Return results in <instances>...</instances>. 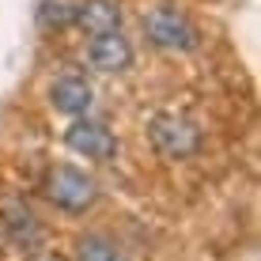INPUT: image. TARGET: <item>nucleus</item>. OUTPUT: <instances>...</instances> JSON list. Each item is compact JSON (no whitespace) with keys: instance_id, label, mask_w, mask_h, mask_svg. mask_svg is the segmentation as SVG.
Segmentation results:
<instances>
[{"instance_id":"obj_1","label":"nucleus","mask_w":261,"mask_h":261,"mask_svg":"<svg viewBox=\"0 0 261 261\" xmlns=\"http://www.w3.org/2000/svg\"><path fill=\"white\" fill-rule=\"evenodd\" d=\"M144 34L155 49L167 53H193L201 46V31L193 27V19L174 4H155L144 12Z\"/></svg>"},{"instance_id":"obj_2","label":"nucleus","mask_w":261,"mask_h":261,"mask_svg":"<svg viewBox=\"0 0 261 261\" xmlns=\"http://www.w3.org/2000/svg\"><path fill=\"white\" fill-rule=\"evenodd\" d=\"M148 140L163 159H190L201 148V129L190 118H182V114L163 110V114L148 118Z\"/></svg>"},{"instance_id":"obj_3","label":"nucleus","mask_w":261,"mask_h":261,"mask_svg":"<svg viewBox=\"0 0 261 261\" xmlns=\"http://www.w3.org/2000/svg\"><path fill=\"white\" fill-rule=\"evenodd\" d=\"M46 193H49V201L57 204L61 212H68V216L87 212V208L98 201L95 178H87L84 170H76V167H57V170H49Z\"/></svg>"},{"instance_id":"obj_4","label":"nucleus","mask_w":261,"mask_h":261,"mask_svg":"<svg viewBox=\"0 0 261 261\" xmlns=\"http://www.w3.org/2000/svg\"><path fill=\"white\" fill-rule=\"evenodd\" d=\"M133 57H137V49H133V42L125 38L121 31L91 34V42H87V61H91V68L95 72H106V76L125 72L133 65Z\"/></svg>"},{"instance_id":"obj_5","label":"nucleus","mask_w":261,"mask_h":261,"mask_svg":"<svg viewBox=\"0 0 261 261\" xmlns=\"http://www.w3.org/2000/svg\"><path fill=\"white\" fill-rule=\"evenodd\" d=\"M65 144L76 155H87V159H98V163H110L118 155V140L106 125L98 121H76L65 129Z\"/></svg>"},{"instance_id":"obj_6","label":"nucleus","mask_w":261,"mask_h":261,"mask_svg":"<svg viewBox=\"0 0 261 261\" xmlns=\"http://www.w3.org/2000/svg\"><path fill=\"white\" fill-rule=\"evenodd\" d=\"M0 216H4L8 239H12L19 250H38L42 246V223H38V216L31 212L27 201H4Z\"/></svg>"},{"instance_id":"obj_7","label":"nucleus","mask_w":261,"mask_h":261,"mask_svg":"<svg viewBox=\"0 0 261 261\" xmlns=\"http://www.w3.org/2000/svg\"><path fill=\"white\" fill-rule=\"evenodd\" d=\"M49 102L57 106L61 114H68V118H80V114H87L95 106V87L87 84L84 76H61L57 84L49 87Z\"/></svg>"},{"instance_id":"obj_8","label":"nucleus","mask_w":261,"mask_h":261,"mask_svg":"<svg viewBox=\"0 0 261 261\" xmlns=\"http://www.w3.org/2000/svg\"><path fill=\"white\" fill-rule=\"evenodd\" d=\"M87 34H102V31H121V8L110 0H76V23Z\"/></svg>"},{"instance_id":"obj_9","label":"nucleus","mask_w":261,"mask_h":261,"mask_svg":"<svg viewBox=\"0 0 261 261\" xmlns=\"http://www.w3.org/2000/svg\"><path fill=\"white\" fill-rule=\"evenodd\" d=\"M34 19L46 34H61L76 23V0H38Z\"/></svg>"},{"instance_id":"obj_10","label":"nucleus","mask_w":261,"mask_h":261,"mask_svg":"<svg viewBox=\"0 0 261 261\" xmlns=\"http://www.w3.org/2000/svg\"><path fill=\"white\" fill-rule=\"evenodd\" d=\"M80 261H125V254L118 250V242L102 235H87L80 242Z\"/></svg>"},{"instance_id":"obj_11","label":"nucleus","mask_w":261,"mask_h":261,"mask_svg":"<svg viewBox=\"0 0 261 261\" xmlns=\"http://www.w3.org/2000/svg\"><path fill=\"white\" fill-rule=\"evenodd\" d=\"M38 261H57V257H38Z\"/></svg>"}]
</instances>
